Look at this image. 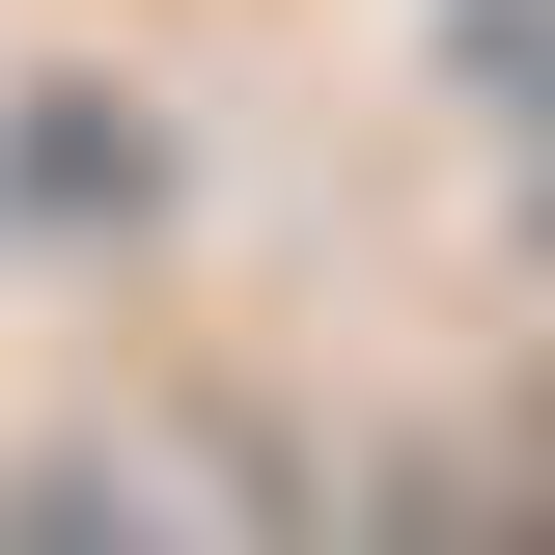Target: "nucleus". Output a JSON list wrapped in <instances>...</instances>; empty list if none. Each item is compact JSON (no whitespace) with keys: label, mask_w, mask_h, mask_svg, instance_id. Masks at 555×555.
I'll use <instances>...</instances> for the list:
<instances>
[{"label":"nucleus","mask_w":555,"mask_h":555,"mask_svg":"<svg viewBox=\"0 0 555 555\" xmlns=\"http://www.w3.org/2000/svg\"><path fill=\"white\" fill-rule=\"evenodd\" d=\"M0 555H278V500L222 473L195 416H139V444H56V473L0 500Z\"/></svg>","instance_id":"1"},{"label":"nucleus","mask_w":555,"mask_h":555,"mask_svg":"<svg viewBox=\"0 0 555 555\" xmlns=\"http://www.w3.org/2000/svg\"><path fill=\"white\" fill-rule=\"evenodd\" d=\"M473 112H500V139L555 167V0H473Z\"/></svg>","instance_id":"2"},{"label":"nucleus","mask_w":555,"mask_h":555,"mask_svg":"<svg viewBox=\"0 0 555 555\" xmlns=\"http://www.w3.org/2000/svg\"><path fill=\"white\" fill-rule=\"evenodd\" d=\"M528 250H555V167H528Z\"/></svg>","instance_id":"3"}]
</instances>
